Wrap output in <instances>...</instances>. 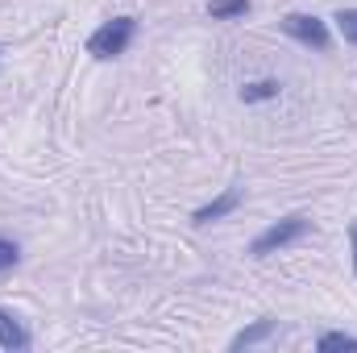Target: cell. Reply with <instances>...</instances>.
<instances>
[{
    "instance_id": "6da1fadb",
    "label": "cell",
    "mask_w": 357,
    "mask_h": 353,
    "mask_svg": "<svg viewBox=\"0 0 357 353\" xmlns=\"http://www.w3.org/2000/svg\"><path fill=\"white\" fill-rule=\"evenodd\" d=\"M133 38H137V21L133 17H112L88 38V54L91 59H116L133 46Z\"/></svg>"
},
{
    "instance_id": "7a4b0ae2",
    "label": "cell",
    "mask_w": 357,
    "mask_h": 353,
    "mask_svg": "<svg viewBox=\"0 0 357 353\" xmlns=\"http://www.w3.org/2000/svg\"><path fill=\"white\" fill-rule=\"evenodd\" d=\"M307 216H282V220H274L270 229H262L258 237H254V246H250V254H258V258H266V254H274V250H282V246H291V241H299L303 233H307Z\"/></svg>"
},
{
    "instance_id": "3957f363",
    "label": "cell",
    "mask_w": 357,
    "mask_h": 353,
    "mask_svg": "<svg viewBox=\"0 0 357 353\" xmlns=\"http://www.w3.org/2000/svg\"><path fill=\"white\" fill-rule=\"evenodd\" d=\"M282 33L295 38L299 46H312V50H328V25L316 17V13H287L282 17Z\"/></svg>"
},
{
    "instance_id": "277c9868",
    "label": "cell",
    "mask_w": 357,
    "mask_h": 353,
    "mask_svg": "<svg viewBox=\"0 0 357 353\" xmlns=\"http://www.w3.org/2000/svg\"><path fill=\"white\" fill-rule=\"evenodd\" d=\"M241 208V187H229L225 195H216L212 204H204V208H195V225H212V220H225L229 212H237Z\"/></svg>"
},
{
    "instance_id": "5b68a950",
    "label": "cell",
    "mask_w": 357,
    "mask_h": 353,
    "mask_svg": "<svg viewBox=\"0 0 357 353\" xmlns=\"http://www.w3.org/2000/svg\"><path fill=\"white\" fill-rule=\"evenodd\" d=\"M0 350H8V353L29 350V333H25V324H21L13 312H4V308H0Z\"/></svg>"
},
{
    "instance_id": "8992f818",
    "label": "cell",
    "mask_w": 357,
    "mask_h": 353,
    "mask_svg": "<svg viewBox=\"0 0 357 353\" xmlns=\"http://www.w3.org/2000/svg\"><path fill=\"white\" fill-rule=\"evenodd\" d=\"M245 13H250V0H212L208 4L212 21H233V17H245Z\"/></svg>"
},
{
    "instance_id": "52a82bcc",
    "label": "cell",
    "mask_w": 357,
    "mask_h": 353,
    "mask_svg": "<svg viewBox=\"0 0 357 353\" xmlns=\"http://www.w3.org/2000/svg\"><path fill=\"white\" fill-rule=\"evenodd\" d=\"M278 80H258V84H245V88H241V100H245V104H262V100H274V96H278Z\"/></svg>"
},
{
    "instance_id": "ba28073f",
    "label": "cell",
    "mask_w": 357,
    "mask_h": 353,
    "mask_svg": "<svg viewBox=\"0 0 357 353\" xmlns=\"http://www.w3.org/2000/svg\"><path fill=\"white\" fill-rule=\"evenodd\" d=\"M270 333H274V320H258L254 329H245V333H237V337H233V350H245V345L262 341V337H270Z\"/></svg>"
},
{
    "instance_id": "9c48e42d",
    "label": "cell",
    "mask_w": 357,
    "mask_h": 353,
    "mask_svg": "<svg viewBox=\"0 0 357 353\" xmlns=\"http://www.w3.org/2000/svg\"><path fill=\"white\" fill-rule=\"evenodd\" d=\"M316 350L328 353V350H354L357 353V337H349V333H324L320 341H316Z\"/></svg>"
},
{
    "instance_id": "30bf717a",
    "label": "cell",
    "mask_w": 357,
    "mask_h": 353,
    "mask_svg": "<svg viewBox=\"0 0 357 353\" xmlns=\"http://www.w3.org/2000/svg\"><path fill=\"white\" fill-rule=\"evenodd\" d=\"M337 29H341V38L349 46H357V8H341L337 13Z\"/></svg>"
},
{
    "instance_id": "8fae6325",
    "label": "cell",
    "mask_w": 357,
    "mask_h": 353,
    "mask_svg": "<svg viewBox=\"0 0 357 353\" xmlns=\"http://www.w3.org/2000/svg\"><path fill=\"white\" fill-rule=\"evenodd\" d=\"M17 258H21V250H17V241H8V237H0V274H4V270H13V266H17Z\"/></svg>"
},
{
    "instance_id": "7c38bea8",
    "label": "cell",
    "mask_w": 357,
    "mask_h": 353,
    "mask_svg": "<svg viewBox=\"0 0 357 353\" xmlns=\"http://www.w3.org/2000/svg\"><path fill=\"white\" fill-rule=\"evenodd\" d=\"M349 254H354V274H357V220H354V229H349Z\"/></svg>"
}]
</instances>
